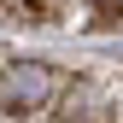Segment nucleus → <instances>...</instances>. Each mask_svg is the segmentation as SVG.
I'll list each match as a JSON object with an SVG mask.
<instances>
[{
  "label": "nucleus",
  "instance_id": "nucleus-1",
  "mask_svg": "<svg viewBox=\"0 0 123 123\" xmlns=\"http://www.w3.org/2000/svg\"><path fill=\"white\" fill-rule=\"evenodd\" d=\"M47 100H53V65L41 59L0 65V111H41Z\"/></svg>",
  "mask_w": 123,
  "mask_h": 123
},
{
  "label": "nucleus",
  "instance_id": "nucleus-2",
  "mask_svg": "<svg viewBox=\"0 0 123 123\" xmlns=\"http://www.w3.org/2000/svg\"><path fill=\"white\" fill-rule=\"evenodd\" d=\"M47 123H117V105H111V94L94 76H76V82H65V94L53 100Z\"/></svg>",
  "mask_w": 123,
  "mask_h": 123
},
{
  "label": "nucleus",
  "instance_id": "nucleus-3",
  "mask_svg": "<svg viewBox=\"0 0 123 123\" xmlns=\"http://www.w3.org/2000/svg\"><path fill=\"white\" fill-rule=\"evenodd\" d=\"M100 6H123V0H100Z\"/></svg>",
  "mask_w": 123,
  "mask_h": 123
}]
</instances>
